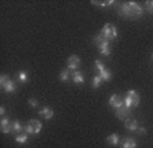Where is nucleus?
I'll return each instance as SVG.
<instances>
[{"mask_svg":"<svg viewBox=\"0 0 153 148\" xmlns=\"http://www.w3.org/2000/svg\"><path fill=\"white\" fill-rule=\"evenodd\" d=\"M119 14L124 18H140L142 15V7L135 1H128V3L122 4Z\"/></svg>","mask_w":153,"mask_h":148,"instance_id":"1","label":"nucleus"},{"mask_svg":"<svg viewBox=\"0 0 153 148\" xmlns=\"http://www.w3.org/2000/svg\"><path fill=\"white\" fill-rule=\"evenodd\" d=\"M100 34H101L105 40H108V41H111V40H115L116 37H118L116 28H115L114 25H111V23H105L104 28H102L101 32H100Z\"/></svg>","mask_w":153,"mask_h":148,"instance_id":"2","label":"nucleus"},{"mask_svg":"<svg viewBox=\"0 0 153 148\" xmlns=\"http://www.w3.org/2000/svg\"><path fill=\"white\" fill-rule=\"evenodd\" d=\"M0 85H1V88H3L4 92H7V93H13V92L16 90L15 82L10 80V77L7 74H3V75L0 77Z\"/></svg>","mask_w":153,"mask_h":148,"instance_id":"3","label":"nucleus"},{"mask_svg":"<svg viewBox=\"0 0 153 148\" xmlns=\"http://www.w3.org/2000/svg\"><path fill=\"white\" fill-rule=\"evenodd\" d=\"M42 129V123L38 119H30L27 125L25 126V132L27 135H38Z\"/></svg>","mask_w":153,"mask_h":148,"instance_id":"4","label":"nucleus"},{"mask_svg":"<svg viewBox=\"0 0 153 148\" xmlns=\"http://www.w3.org/2000/svg\"><path fill=\"white\" fill-rule=\"evenodd\" d=\"M81 64V59L76 55H71L70 58L67 59V69L68 70H76Z\"/></svg>","mask_w":153,"mask_h":148,"instance_id":"5","label":"nucleus"},{"mask_svg":"<svg viewBox=\"0 0 153 148\" xmlns=\"http://www.w3.org/2000/svg\"><path fill=\"white\" fill-rule=\"evenodd\" d=\"M115 114H116V117H118L119 119H128V115H130V108H127V107L124 106H122V107H119V108H115Z\"/></svg>","mask_w":153,"mask_h":148,"instance_id":"6","label":"nucleus"},{"mask_svg":"<svg viewBox=\"0 0 153 148\" xmlns=\"http://www.w3.org/2000/svg\"><path fill=\"white\" fill-rule=\"evenodd\" d=\"M123 104H124V102L119 95H112L111 99H109V106L114 107V108H119V107H122Z\"/></svg>","mask_w":153,"mask_h":148,"instance_id":"7","label":"nucleus"},{"mask_svg":"<svg viewBox=\"0 0 153 148\" xmlns=\"http://www.w3.org/2000/svg\"><path fill=\"white\" fill-rule=\"evenodd\" d=\"M126 96H128L131 99V104H133V107H138V104H140V96H138V93L135 92V90L130 89Z\"/></svg>","mask_w":153,"mask_h":148,"instance_id":"8","label":"nucleus"},{"mask_svg":"<svg viewBox=\"0 0 153 148\" xmlns=\"http://www.w3.org/2000/svg\"><path fill=\"white\" fill-rule=\"evenodd\" d=\"M124 126H126V129L131 130V132H135V130L138 129V122L133 118H128V119L124 121Z\"/></svg>","mask_w":153,"mask_h":148,"instance_id":"9","label":"nucleus"},{"mask_svg":"<svg viewBox=\"0 0 153 148\" xmlns=\"http://www.w3.org/2000/svg\"><path fill=\"white\" fill-rule=\"evenodd\" d=\"M100 51V54L104 55V56H109L111 55V48H109V41H104L101 45L97 47Z\"/></svg>","mask_w":153,"mask_h":148,"instance_id":"10","label":"nucleus"},{"mask_svg":"<svg viewBox=\"0 0 153 148\" xmlns=\"http://www.w3.org/2000/svg\"><path fill=\"white\" fill-rule=\"evenodd\" d=\"M122 148H137V141L131 137H124Z\"/></svg>","mask_w":153,"mask_h":148,"instance_id":"11","label":"nucleus"},{"mask_svg":"<svg viewBox=\"0 0 153 148\" xmlns=\"http://www.w3.org/2000/svg\"><path fill=\"white\" fill-rule=\"evenodd\" d=\"M107 143L111 145H119V143H120V137H119L118 133H112V135H109L108 137H107Z\"/></svg>","mask_w":153,"mask_h":148,"instance_id":"12","label":"nucleus"},{"mask_svg":"<svg viewBox=\"0 0 153 148\" xmlns=\"http://www.w3.org/2000/svg\"><path fill=\"white\" fill-rule=\"evenodd\" d=\"M38 114H40L41 117H44L45 119H51L52 117H53V110L49 108V107H44Z\"/></svg>","mask_w":153,"mask_h":148,"instance_id":"13","label":"nucleus"},{"mask_svg":"<svg viewBox=\"0 0 153 148\" xmlns=\"http://www.w3.org/2000/svg\"><path fill=\"white\" fill-rule=\"evenodd\" d=\"M73 80H74V82H75V84H83V75H82V73H81V71H74L73 73Z\"/></svg>","mask_w":153,"mask_h":148,"instance_id":"14","label":"nucleus"},{"mask_svg":"<svg viewBox=\"0 0 153 148\" xmlns=\"http://www.w3.org/2000/svg\"><path fill=\"white\" fill-rule=\"evenodd\" d=\"M99 75L101 77L102 81H109L112 78V73H111V70H108V69H105V70L102 71V73H100Z\"/></svg>","mask_w":153,"mask_h":148,"instance_id":"15","label":"nucleus"},{"mask_svg":"<svg viewBox=\"0 0 153 148\" xmlns=\"http://www.w3.org/2000/svg\"><path fill=\"white\" fill-rule=\"evenodd\" d=\"M27 138H29L27 133H23V135H16L15 136V141L19 143V144H25V143L27 141Z\"/></svg>","mask_w":153,"mask_h":148,"instance_id":"16","label":"nucleus"},{"mask_svg":"<svg viewBox=\"0 0 153 148\" xmlns=\"http://www.w3.org/2000/svg\"><path fill=\"white\" fill-rule=\"evenodd\" d=\"M18 80L21 81V82H27V80H29V77H27V71H25V70H22V71H19L18 73Z\"/></svg>","mask_w":153,"mask_h":148,"instance_id":"17","label":"nucleus"},{"mask_svg":"<svg viewBox=\"0 0 153 148\" xmlns=\"http://www.w3.org/2000/svg\"><path fill=\"white\" fill-rule=\"evenodd\" d=\"M1 128V132L4 133V135H8V133L14 132V126H13V122L8 123V125H3V126H0Z\"/></svg>","mask_w":153,"mask_h":148,"instance_id":"18","label":"nucleus"},{"mask_svg":"<svg viewBox=\"0 0 153 148\" xmlns=\"http://www.w3.org/2000/svg\"><path fill=\"white\" fill-rule=\"evenodd\" d=\"M13 126H14V132H22L23 130V126L21 125V122H19L18 119H15L13 122Z\"/></svg>","mask_w":153,"mask_h":148,"instance_id":"19","label":"nucleus"},{"mask_svg":"<svg viewBox=\"0 0 153 148\" xmlns=\"http://www.w3.org/2000/svg\"><path fill=\"white\" fill-rule=\"evenodd\" d=\"M101 82H102L101 77H100V75H96V77H94V78H93L92 87H93V88H99V87H100V85H101Z\"/></svg>","mask_w":153,"mask_h":148,"instance_id":"20","label":"nucleus"},{"mask_svg":"<svg viewBox=\"0 0 153 148\" xmlns=\"http://www.w3.org/2000/svg\"><path fill=\"white\" fill-rule=\"evenodd\" d=\"M94 66H96V70L99 71V74H100V73H102V71H104V70H105V67H104V64H102V63H101V62H100V61H99V59H97V61H96V62H94Z\"/></svg>","mask_w":153,"mask_h":148,"instance_id":"21","label":"nucleus"},{"mask_svg":"<svg viewBox=\"0 0 153 148\" xmlns=\"http://www.w3.org/2000/svg\"><path fill=\"white\" fill-rule=\"evenodd\" d=\"M145 10L149 14H153V0H149V1L145 3Z\"/></svg>","mask_w":153,"mask_h":148,"instance_id":"22","label":"nucleus"},{"mask_svg":"<svg viewBox=\"0 0 153 148\" xmlns=\"http://www.w3.org/2000/svg\"><path fill=\"white\" fill-rule=\"evenodd\" d=\"M59 78H60L62 81H67V80H68V70L66 69V70L62 71L60 75H59Z\"/></svg>","mask_w":153,"mask_h":148,"instance_id":"23","label":"nucleus"},{"mask_svg":"<svg viewBox=\"0 0 153 148\" xmlns=\"http://www.w3.org/2000/svg\"><path fill=\"white\" fill-rule=\"evenodd\" d=\"M29 104H30V107H37L38 102L36 99H29Z\"/></svg>","mask_w":153,"mask_h":148,"instance_id":"24","label":"nucleus"},{"mask_svg":"<svg viewBox=\"0 0 153 148\" xmlns=\"http://www.w3.org/2000/svg\"><path fill=\"white\" fill-rule=\"evenodd\" d=\"M135 132H137L138 135H146V129L145 128H138Z\"/></svg>","mask_w":153,"mask_h":148,"instance_id":"25","label":"nucleus"},{"mask_svg":"<svg viewBox=\"0 0 153 148\" xmlns=\"http://www.w3.org/2000/svg\"><path fill=\"white\" fill-rule=\"evenodd\" d=\"M8 123H11L8 118H1V122H0V125H1V126H3V125H8Z\"/></svg>","mask_w":153,"mask_h":148,"instance_id":"26","label":"nucleus"},{"mask_svg":"<svg viewBox=\"0 0 153 148\" xmlns=\"http://www.w3.org/2000/svg\"><path fill=\"white\" fill-rule=\"evenodd\" d=\"M0 114H1V115L6 114V108H4V107H0Z\"/></svg>","mask_w":153,"mask_h":148,"instance_id":"27","label":"nucleus"},{"mask_svg":"<svg viewBox=\"0 0 153 148\" xmlns=\"http://www.w3.org/2000/svg\"><path fill=\"white\" fill-rule=\"evenodd\" d=\"M152 59H153V54H152Z\"/></svg>","mask_w":153,"mask_h":148,"instance_id":"28","label":"nucleus"}]
</instances>
